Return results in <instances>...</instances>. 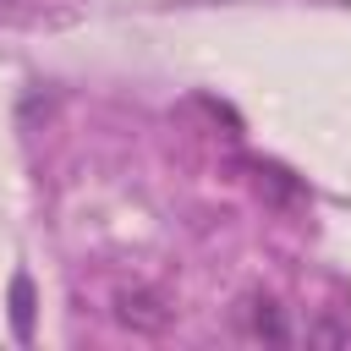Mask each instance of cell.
<instances>
[{"mask_svg": "<svg viewBox=\"0 0 351 351\" xmlns=\"http://www.w3.org/2000/svg\"><path fill=\"white\" fill-rule=\"evenodd\" d=\"M247 329H252L258 340H269V346H285V340H291V324H285L280 302H274V296H263V291H252V296H247Z\"/></svg>", "mask_w": 351, "mask_h": 351, "instance_id": "cell-3", "label": "cell"}, {"mask_svg": "<svg viewBox=\"0 0 351 351\" xmlns=\"http://www.w3.org/2000/svg\"><path fill=\"white\" fill-rule=\"evenodd\" d=\"M252 186H258V197H263V203H274V208H302V203H307L302 181H296L285 165H269V159H258V165H252Z\"/></svg>", "mask_w": 351, "mask_h": 351, "instance_id": "cell-2", "label": "cell"}, {"mask_svg": "<svg viewBox=\"0 0 351 351\" xmlns=\"http://www.w3.org/2000/svg\"><path fill=\"white\" fill-rule=\"evenodd\" d=\"M110 313H115V324H121V329H132V335H165V329L176 324L170 296H165V291H154V285H121Z\"/></svg>", "mask_w": 351, "mask_h": 351, "instance_id": "cell-1", "label": "cell"}, {"mask_svg": "<svg viewBox=\"0 0 351 351\" xmlns=\"http://www.w3.org/2000/svg\"><path fill=\"white\" fill-rule=\"evenodd\" d=\"M307 340H318V346H351V329H346V324L318 318V324H307Z\"/></svg>", "mask_w": 351, "mask_h": 351, "instance_id": "cell-5", "label": "cell"}, {"mask_svg": "<svg viewBox=\"0 0 351 351\" xmlns=\"http://www.w3.org/2000/svg\"><path fill=\"white\" fill-rule=\"evenodd\" d=\"M11 329H16V340L33 335V280L27 274L11 280Z\"/></svg>", "mask_w": 351, "mask_h": 351, "instance_id": "cell-4", "label": "cell"}]
</instances>
